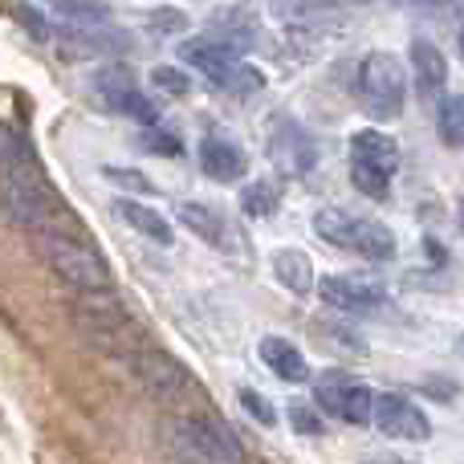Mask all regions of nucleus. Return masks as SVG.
Instances as JSON below:
<instances>
[{
    "label": "nucleus",
    "instance_id": "obj_18",
    "mask_svg": "<svg viewBox=\"0 0 464 464\" xmlns=\"http://www.w3.org/2000/svg\"><path fill=\"white\" fill-rule=\"evenodd\" d=\"M273 277L289 289V294L305 297L318 289V273H314V261L302 253V248H277L273 253Z\"/></svg>",
    "mask_w": 464,
    "mask_h": 464
},
{
    "label": "nucleus",
    "instance_id": "obj_20",
    "mask_svg": "<svg viewBox=\"0 0 464 464\" xmlns=\"http://www.w3.org/2000/svg\"><path fill=\"white\" fill-rule=\"evenodd\" d=\"M114 212H119L122 220H127L135 232H143V237H151L155 245H176V228H171L168 217H160L155 208H147V204H135V200H119L114 204Z\"/></svg>",
    "mask_w": 464,
    "mask_h": 464
},
{
    "label": "nucleus",
    "instance_id": "obj_31",
    "mask_svg": "<svg viewBox=\"0 0 464 464\" xmlns=\"http://www.w3.org/2000/svg\"><path fill=\"white\" fill-rule=\"evenodd\" d=\"M151 24H155V29H163V33H179V29H188V21L176 13V8H155V13H151Z\"/></svg>",
    "mask_w": 464,
    "mask_h": 464
},
{
    "label": "nucleus",
    "instance_id": "obj_27",
    "mask_svg": "<svg viewBox=\"0 0 464 464\" xmlns=\"http://www.w3.org/2000/svg\"><path fill=\"white\" fill-rule=\"evenodd\" d=\"M139 147L151 155H168V160H176V155H184V143H179L176 135H168V130L160 127H147L143 135H139Z\"/></svg>",
    "mask_w": 464,
    "mask_h": 464
},
{
    "label": "nucleus",
    "instance_id": "obj_29",
    "mask_svg": "<svg viewBox=\"0 0 464 464\" xmlns=\"http://www.w3.org/2000/svg\"><path fill=\"white\" fill-rule=\"evenodd\" d=\"M102 176L111 179L114 188H127V192H155L151 179L143 171H130V168H102Z\"/></svg>",
    "mask_w": 464,
    "mask_h": 464
},
{
    "label": "nucleus",
    "instance_id": "obj_22",
    "mask_svg": "<svg viewBox=\"0 0 464 464\" xmlns=\"http://www.w3.org/2000/svg\"><path fill=\"white\" fill-rule=\"evenodd\" d=\"M436 135L444 147L464 151V94H444L436 106Z\"/></svg>",
    "mask_w": 464,
    "mask_h": 464
},
{
    "label": "nucleus",
    "instance_id": "obj_9",
    "mask_svg": "<svg viewBox=\"0 0 464 464\" xmlns=\"http://www.w3.org/2000/svg\"><path fill=\"white\" fill-rule=\"evenodd\" d=\"M318 297L330 305V310L343 314H379L392 297L367 273H322L318 277Z\"/></svg>",
    "mask_w": 464,
    "mask_h": 464
},
{
    "label": "nucleus",
    "instance_id": "obj_11",
    "mask_svg": "<svg viewBox=\"0 0 464 464\" xmlns=\"http://www.w3.org/2000/svg\"><path fill=\"white\" fill-rule=\"evenodd\" d=\"M269 160L277 163L281 176L289 179H302L318 168V143L314 135L294 119H277L269 130Z\"/></svg>",
    "mask_w": 464,
    "mask_h": 464
},
{
    "label": "nucleus",
    "instance_id": "obj_28",
    "mask_svg": "<svg viewBox=\"0 0 464 464\" xmlns=\"http://www.w3.org/2000/svg\"><path fill=\"white\" fill-rule=\"evenodd\" d=\"M240 408H245L261 428H273V424H277V411H273V403L265 400L261 392H253V387H245V392H240Z\"/></svg>",
    "mask_w": 464,
    "mask_h": 464
},
{
    "label": "nucleus",
    "instance_id": "obj_19",
    "mask_svg": "<svg viewBox=\"0 0 464 464\" xmlns=\"http://www.w3.org/2000/svg\"><path fill=\"white\" fill-rule=\"evenodd\" d=\"M57 41L65 45V53H94V57H102V53H122V49L130 45L122 33H111V29H62L57 33Z\"/></svg>",
    "mask_w": 464,
    "mask_h": 464
},
{
    "label": "nucleus",
    "instance_id": "obj_5",
    "mask_svg": "<svg viewBox=\"0 0 464 464\" xmlns=\"http://www.w3.org/2000/svg\"><path fill=\"white\" fill-rule=\"evenodd\" d=\"M37 253L62 281L78 289H111V265L98 256L94 240H73V237H33Z\"/></svg>",
    "mask_w": 464,
    "mask_h": 464
},
{
    "label": "nucleus",
    "instance_id": "obj_26",
    "mask_svg": "<svg viewBox=\"0 0 464 464\" xmlns=\"http://www.w3.org/2000/svg\"><path fill=\"white\" fill-rule=\"evenodd\" d=\"M53 8H62V16H73V21H86V24H102L106 21V0H49Z\"/></svg>",
    "mask_w": 464,
    "mask_h": 464
},
{
    "label": "nucleus",
    "instance_id": "obj_21",
    "mask_svg": "<svg viewBox=\"0 0 464 464\" xmlns=\"http://www.w3.org/2000/svg\"><path fill=\"white\" fill-rule=\"evenodd\" d=\"M281 208V184L277 179H253L240 188V212L253 220H269Z\"/></svg>",
    "mask_w": 464,
    "mask_h": 464
},
{
    "label": "nucleus",
    "instance_id": "obj_1",
    "mask_svg": "<svg viewBox=\"0 0 464 464\" xmlns=\"http://www.w3.org/2000/svg\"><path fill=\"white\" fill-rule=\"evenodd\" d=\"M310 228L318 232L326 245L346 248L354 256H367V261H392L395 256V232L379 220L354 217L346 208H318L310 220Z\"/></svg>",
    "mask_w": 464,
    "mask_h": 464
},
{
    "label": "nucleus",
    "instance_id": "obj_6",
    "mask_svg": "<svg viewBox=\"0 0 464 464\" xmlns=\"http://www.w3.org/2000/svg\"><path fill=\"white\" fill-rule=\"evenodd\" d=\"M127 367L135 371L143 392L151 395V400L168 403V408H184L188 400L200 395V383L192 379V371L163 351H143V346H139V351L127 354Z\"/></svg>",
    "mask_w": 464,
    "mask_h": 464
},
{
    "label": "nucleus",
    "instance_id": "obj_17",
    "mask_svg": "<svg viewBox=\"0 0 464 464\" xmlns=\"http://www.w3.org/2000/svg\"><path fill=\"white\" fill-rule=\"evenodd\" d=\"M256 351H261V362L281 379V383H305V379H310V362H305V354L297 351L289 338L269 334V338H261Z\"/></svg>",
    "mask_w": 464,
    "mask_h": 464
},
{
    "label": "nucleus",
    "instance_id": "obj_24",
    "mask_svg": "<svg viewBox=\"0 0 464 464\" xmlns=\"http://www.w3.org/2000/svg\"><path fill=\"white\" fill-rule=\"evenodd\" d=\"M151 86L160 90V94H168V98H188L192 94V78H188L184 70H176V65H155Z\"/></svg>",
    "mask_w": 464,
    "mask_h": 464
},
{
    "label": "nucleus",
    "instance_id": "obj_23",
    "mask_svg": "<svg viewBox=\"0 0 464 464\" xmlns=\"http://www.w3.org/2000/svg\"><path fill=\"white\" fill-rule=\"evenodd\" d=\"M351 179L362 196H371V200H387V192H392V176L379 171V168H367V163L351 160Z\"/></svg>",
    "mask_w": 464,
    "mask_h": 464
},
{
    "label": "nucleus",
    "instance_id": "obj_32",
    "mask_svg": "<svg viewBox=\"0 0 464 464\" xmlns=\"http://www.w3.org/2000/svg\"><path fill=\"white\" fill-rule=\"evenodd\" d=\"M457 392H460L457 383H449V379H436V375L420 383V395H432V400H452Z\"/></svg>",
    "mask_w": 464,
    "mask_h": 464
},
{
    "label": "nucleus",
    "instance_id": "obj_30",
    "mask_svg": "<svg viewBox=\"0 0 464 464\" xmlns=\"http://www.w3.org/2000/svg\"><path fill=\"white\" fill-rule=\"evenodd\" d=\"M16 21H21L24 29H29L37 41H49V24L41 21V13H37V8H29V5H16Z\"/></svg>",
    "mask_w": 464,
    "mask_h": 464
},
{
    "label": "nucleus",
    "instance_id": "obj_37",
    "mask_svg": "<svg viewBox=\"0 0 464 464\" xmlns=\"http://www.w3.org/2000/svg\"><path fill=\"white\" fill-rule=\"evenodd\" d=\"M460 351H464V343H460Z\"/></svg>",
    "mask_w": 464,
    "mask_h": 464
},
{
    "label": "nucleus",
    "instance_id": "obj_8",
    "mask_svg": "<svg viewBox=\"0 0 464 464\" xmlns=\"http://www.w3.org/2000/svg\"><path fill=\"white\" fill-rule=\"evenodd\" d=\"M94 90L106 102V111L122 114V119H135V122H143V127L160 122V106L139 90L135 73H130L127 65H102V70L94 73Z\"/></svg>",
    "mask_w": 464,
    "mask_h": 464
},
{
    "label": "nucleus",
    "instance_id": "obj_16",
    "mask_svg": "<svg viewBox=\"0 0 464 464\" xmlns=\"http://www.w3.org/2000/svg\"><path fill=\"white\" fill-rule=\"evenodd\" d=\"M351 160L395 176V171H400V143H395L392 135H383V130H375V127L354 130L351 135Z\"/></svg>",
    "mask_w": 464,
    "mask_h": 464
},
{
    "label": "nucleus",
    "instance_id": "obj_35",
    "mask_svg": "<svg viewBox=\"0 0 464 464\" xmlns=\"http://www.w3.org/2000/svg\"><path fill=\"white\" fill-rule=\"evenodd\" d=\"M457 220H460V232H464V200H460V217Z\"/></svg>",
    "mask_w": 464,
    "mask_h": 464
},
{
    "label": "nucleus",
    "instance_id": "obj_14",
    "mask_svg": "<svg viewBox=\"0 0 464 464\" xmlns=\"http://www.w3.org/2000/svg\"><path fill=\"white\" fill-rule=\"evenodd\" d=\"M200 171L208 179H217V184H232V179H245L248 155L232 139L208 135V139H200Z\"/></svg>",
    "mask_w": 464,
    "mask_h": 464
},
{
    "label": "nucleus",
    "instance_id": "obj_34",
    "mask_svg": "<svg viewBox=\"0 0 464 464\" xmlns=\"http://www.w3.org/2000/svg\"><path fill=\"white\" fill-rule=\"evenodd\" d=\"M367 464H411V460H395V457H379V460H367Z\"/></svg>",
    "mask_w": 464,
    "mask_h": 464
},
{
    "label": "nucleus",
    "instance_id": "obj_7",
    "mask_svg": "<svg viewBox=\"0 0 464 464\" xmlns=\"http://www.w3.org/2000/svg\"><path fill=\"white\" fill-rule=\"evenodd\" d=\"M179 57H184L192 70H200L217 90H228V94H253V90H261V73L248 70V65L240 62V49L225 45V41H208V37L184 41Z\"/></svg>",
    "mask_w": 464,
    "mask_h": 464
},
{
    "label": "nucleus",
    "instance_id": "obj_4",
    "mask_svg": "<svg viewBox=\"0 0 464 464\" xmlns=\"http://www.w3.org/2000/svg\"><path fill=\"white\" fill-rule=\"evenodd\" d=\"M359 102L371 119L392 122L403 114L408 102V73L403 62L392 53H367L359 65Z\"/></svg>",
    "mask_w": 464,
    "mask_h": 464
},
{
    "label": "nucleus",
    "instance_id": "obj_10",
    "mask_svg": "<svg viewBox=\"0 0 464 464\" xmlns=\"http://www.w3.org/2000/svg\"><path fill=\"white\" fill-rule=\"evenodd\" d=\"M314 400H318V408L326 411V416L343 420V424H371V420H375V392L346 375H338V371L334 375H322L318 383H314Z\"/></svg>",
    "mask_w": 464,
    "mask_h": 464
},
{
    "label": "nucleus",
    "instance_id": "obj_12",
    "mask_svg": "<svg viewBox=\"0 0 464 464\" xmlns=\"http://www.w3.org/2000/svg\"><path fill=\"white\" fill-rule=\"evenodd\" d=\"M371 424L383 436H392V440H408V444L432 440V420H428V411L395 392L375 395V420H371Z\"/></svg>",
    "mask_w": 464,
    "mask_h": 464
},
{
    "label": "nucleus",
    "instance_id": "obj_2",
    "mask_svg": "<svg viewBox=\"0 0 464 464\" xmlns=\"http://www.w3.org/2000/svg\"><path fill=\"white\" fill-rule=\"evenodd\" d=\"M73 322H78L82 334L94 338L98 346H122V359H127L130 351H139V343H143L130 310L111 289H82L78 302H73Z\"/></svg>",
    "mask_w": 464,
    "mask_h": 464
},
{
    "label": "nucleus",
    "instance_id": "obj_25",
    "mask_svg": "<svg viewBox=\"0 0 464 464\" xmlns=\"http://www.w3.org/2000/svg\"><path fill=\"white\" fill-rule=\"evenodd\" d=\"M289 428H294L297 436H322V432H326L322 408H310V403L294 400V403H289Z\"/></svg>",
    "mask_w": 464,
    "mask_h": 464
},
{
    "label": "nucleus",
    "instance_id": "obj_36",
    "mask_svg": "<svg viewBox=\"0 0 464 464\" xmlns=\"http://www.w3.org/2000/svg\"><path fill=\"white\" fill-rule=\"evenodd\" d=\"M460 53H464V24H460Z\"/></svg>",
    "mask_w": 464,
    "mask_h": 464
},
{
    "label": "nucleus",
    "instance_id": "obj_3",
    "mask_svg": "<svg viewBox=\"0 0 464 464\" xmlns=\"http://www.w3.org/2000/svg\"><path fill=\"white\" fill-rule=\"evenodd\" d=\"M168 444L188 464H245V449L232 428L212 416H184L168 424Z\"/></svg>",
    "mask_w": 464,
    "mask_h": 464
},
{
    "label": "nucleus",
    "instance_id": "obj_33",
    "mask_svg": "<svg viewBox=\"0 0 464 464\" xmlns=\"http://www.w3.org/2000/svg\"><path fill=\"white\" fill-rule=\"evenodd\" d=\"M343 5H371V0H289L297 13H318V8H343Z\"/></svg>",
    "mask_w": 464,
    "mask_h": 464
},
{
    "label": "nucleus",
    "instance_id": "obj_15",
    "mask_svg": "<svg viewBox=\"0 0 464 464\" xmlns=\"http://www.w3.org/2000/svg\"><path fill=\"white\" fill-rule=\"evenodd\" d=\"M411 73H416L420 98H440L444 94V82H449V62H444V53L428 37L411 41Z\"/></svg>",
    "mask_w": 464,
    "mask_h": 464
},
{
    "label": "nucleus",
    "instance_id": "obj_13",
    "mask_svg": "<svg viewBox=\"0 0 464 464\" xmlns=\"http://www.w3.org/2000/svg\"><path fill=\"white\" fill-rule=\"evenodd\" d=\"M176 220L184 225L192 237H200L208 248H220V253H237V245H240V232L225 220V212H217V208H208V204H200V200H188V204H179L176 208Z\"/></svg>",
    "mask_w": 464,
    "mask_h": 464
}]
</instances>
